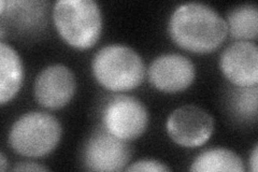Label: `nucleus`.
Segmentation results:
<instances>
[{
  "instance_id": "4468645a",
  "label": "nucleus",
  "mask_w": 258,
  "mask_h": 172,
  "mask_svg": "<svg viewBox=\"0 0 258 172\" xmlns=\"http://www.w3.org/2000/svg\"><path fill=\"white\" fill-rule=\"evenodd\" d=\"M231 111L242 121H255L257 117V86H238L232 92Z\"/></svg>"
},
{
  "instance_id": "f03ea898",
  "label": "nucleus",
  "mask_w": 258,
  "mask_h": 172,
  "mask_svg": "<svg viewBox=\"0 0 258 172\" xmlns=\"http://www.w3.org/2000/svg\"><path fill=\"white\" fill-rule=\"evenodd\" d=\"M93 75L104 88L126 92L138 87L145 76L141 56L124 44H109L96 53L92 62Z\"/></svg>"
},
{
  "instance_id": "dca6fc26",
  "label": "nucleus",
  "mask_w": 258,
  "mask_h": 172,
  "mask_svg": "<svg viewBox=\"0 0 258 172\" xmlns=\"http://www.w3.org/2000/svg\"><path fill=\"white\" fill-rule=\"evenodd\" d=\"M13 171H47L48 169L44 166H40L36 162H20L16 165Z\"/></svg>"
},
{
  "instance_id": "20e7f679",
  "label": "nucleus",
  "mask_w": 258,
  "mask_h": 172,
  "mask_svg": "<svg viewBox=\"0 0 258 172\" xmlns=\"http://www.w3.org/2000/svg\"><path fill=\"white\" fill-rule=\"evenodd\" d=\"M59 121L46 112L31 111L14 122L9 134L12 150L20 155L39 158L50 154L60 141Z\"/></svg>"
},
{
  "instance_id": "ddd939ff",
  "label": "nucleus",
  "mask_w": 258,
  "mask_h": 172,
  "mask_svg": "<svg viewBox=\"0 0 258 172\" xmlns=\"http://www.w3.org/2000/svg\"><path fill=\"white\" fill-rule=\"evenodd\" d=\"M227 29L231 37L242 41L255 39L258 28V9L254 4L235 7L227 15Z\"/></svg>"
},
{
  "instance_id": "f3484780",
  "label": "nucleus",
  "mask_w": 258,
  "mask_h": 172,
  "mask_svg": "<svg viewBox=\"0 0 258 172\" xmlns=\"http://www.w3.org/2000/svg\"><path fill=\"white\" fill-rule=\"evenodd\" d=\"M249 168H251L253 172L257 171V168H258V146L257 145H255L251 157H249Z\"/></svg>"
},
{
  "instance_id": "39448f33",
  "label": "nucleus",
  "mask_w": 258,
  "mask_h": 172,
  "mask_svg": "<svg viewBox=\"0 0 258 172\" xmlns=\"http://www.w3.org/2000/svg\"><path fill=\"white\" fill-rule=\"evenodd\" d=\"M133 155L129 141L123 140L100 126L85 142L82 155L84 168L90 171L124 170Z\"/></svg>"
},
{
  "instance_id": "f257e3e1",
  "label": "nucleus",
  "mask_w": 258,
  "mask_h": 172,
  "mask_svg": "<svg viewBox=\"0 0 258 172\" xmlns=\"http://www.w3.org/2000/svg\"><path fill=\"white\" fill-rule=\"evenodd\" d=\"M168 31L176 45L194 53H210L228 34L227 24L212 7L186 3L176 7L168 23Z\"/></svg>"
},
{
  "instance_id": "2eb2a0df",
  "label": "nucleus",
  "mask_w": 258,
  "mask_h": 172,
  "mask_svg": "<svg viewBox=\"0 0 258 172\" xmlns=\"http://www.w3.org/2000/svg\"><path fill=\"white\" fill-rule=\"evenodd\" d=\"M126 171H170V168L167 167L164 162L154 159H142L132 163L131 166L125 169Z\"/></svg>"
},
{
  "instance_id": "0eeeda50",
  "label": "nucleus",
  "mask_w": 258,
  "mask_h": 172,
  "mask_svg": "<svg viewBox=\"0 0 258 172\" xmlns=\"http://www.w3.org/2000/svg\"><path fill=\"white\" fill-rule=\"evenodd\" d=\"M167 132L172 140L183 147H198L211 138L214 120L198 105L186 104L175 109L167 120Z\"/></svg>"
},
{
  "instance_id": "a211bd4d",
  "label": "nucleus",
  "mask_w": 258,
  "mask_h": 172,
  "mask_svg": "<svg viewBox=\"0 0 258 172\" xmlns=\"http://www.w3.org/2000/svg\"><path fill=\"white\" fill-rule=\"evenodd\" d=\"M7 165H8V162H7V159L5 157V154L2 153V154H0V170L5 171Z\"/></svg>"
},
{
  "instance_id": "9d476101",
  "label": "nucleus",
  "mask_w": 258,
  "mask_h": 172,
  "mask_svg": "<svg viewBox=\"0 0 258 172\" xmlns=\"http://www.w3.org/2000/svg\"><path fill=\"white\" fill-rule=\"evenodd\" d=\"M224 76L241 87L257 85L258 47L249 41H237L225 48L220 59Z\"/></svg>"
},
{
  "instance_id": "7ed1b4c3",
  "label": "nucleus",
  "mask_w": 258,
  "mask_h": 172,
  "mask_svg": "<svg viewBox=\"0 0 258 172\" xmlns=\"http://www.w3.org/2000/svg\"><path fill=\"white\" fill-rule=\"evenodd\" d=\"M53 20L59 36L81 50L95 45L102 30L101 10L94 0H58Z\"/></svg>"
},
{
  "instance_id": "9b49d317",
  "label": "nucleus",
  "mask_w": 258,
  "mask_h": 172,
  "mask_svg": "<svg viewBox=\"0 0 258 172\" xmlns=\"http://www.w3.org/2000/svg\"><path fill=\"white\" fill-rule=\"evenodd\" d=\"M24 77L23 63L16 50L0 43V102L7 103L15 97L22 86Z\"/></svg>"
},
{
  "instance_id": "1a4fd4ad",
  "label": "nucleus",
  "mask_w": 258,
  "mask_h": 172,
  "mask_svg": "<svg viewBox=\"0 0 258 172\" xmlns=\"http://www.w3.org/2000/svg\"><path fill=\"white\" fill-rule=\"evenodd\" d=\"M149 80L158 91L176 93L186 89L195 80V65L188 57L177 54H163L153 61L149 67Z\"/></svg>"
},
{
  "instance_id": "f8f14e48",
  "label": "nucleus",
  "mask_w": 258,
  "mask_h": 172,
  "mask_svg": "<svg viewBox=\"0 0 258 172\" xmlns=\"http://www.w3.org/2000/svg\"><path fill=\"white\" fill-rule=\"evenodd\" d=\"M244 165L238 155L223 147H213L201 152L194 159L190 171L211 172V171H231L243 172Z\"/></svg>"
},
{
  "instance_id": "6e6552de",
  "label": "nucleus",
  "mask_w": 258,
  "mask_h": 172,
  "mask_svg": "<svg viewBox=\"0 0 258 172\" xmlns=\"http://www.w3.org/2000/svg\"><path fill=\"white\" fill-rule=\"evenodd\" d=\"M76 88L77 81L71 69L55 64L40 71L35 81L34 93L40 105L56 110L70 102Z\"/></svg>"
},
{
  "instance_id": "423d86ee",
  "label": "nucleus",
  "mask_w": 258,
  "mask_h": 172,
  "mask_svg": "<svg viewBox=\"0 0 258 172\" xmlns=\"http://www.w3.org/2000/svg\"><path fill=\"white\" fill-rule=\"evenodd\" d=\"M149 125V111L138 98L126 95L112 97L102 111V126L123 140L138 139Z\"/></svg>"
}]
</instances>
